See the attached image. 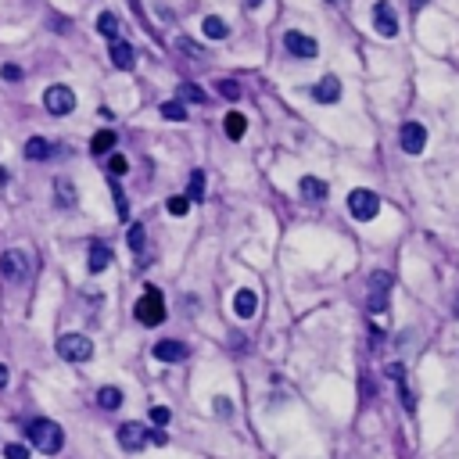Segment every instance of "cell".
<instances>
[{
  "label": "cell",
  "instance_id": "6da1fadb",
  "mask_svg": "<svg viewBox=\"0 0 459 459\" xmlns=\"http://www.w3.org/2000/svg\"><path fill=\"white\" fill-rule=\"evenodd\" d=\"M29 441H33V448H40L43 455H54V452H61V445H65V431H61L54 420H33L29 423Z\"/></svg>",
  "mask_w": 459,
  "mask_h": 459
},
{
  "label": "cell",
  "instance_id": "7a4b0ae2",
  "mask_svg": "<svg viewBox=\"0 0 459 459\" xmlns=\"http://www.w3.org/2000/svg\"><path fill=\"white\" fill-rule=\"evenodd\" d=\"M133 313H137V320H140L144 327H158V323L165 320V298H162V291H158V287H147Z\"/></svg>",
  "mask_w": 459,
  "mask_h": 459
},
{
  "label": "cell",
  "instance_id": "3957f363",
  "mask_svg": "<svg viewBox=\"0 0 459 459\" xmlns=\"http://www.w3.org/2000/svg\"><path fill=\"white\" fill-rule=\"evenodd\" d=\"M57 355L65 362H86L94 355V341L86 338V334H61L57 338Z\"/></svg>",
  "mask_w": 459,
  "mask_h": 459
},
{
  "label": "cell",
  "instance_id": "277c9868",
  "mask_svg": "<svg viewBox=\"0 0 459 459\" xmlns=\"http://www.w3.org/2000/svg\"><path fill=\"white\" fill-rule=\"evenodd\" d=\"M348 212H352V219H359V223H370V219H377V212H381V198L374 194V191H352L348 194Z\"/></svg>",
  "mask_w": 459,
  "mask_h": 459
},
{
  "label": "cell",
  "instance_id": "5b68a950",
  "mask_svg": "<svg viewBox=\"0 0 459 459\" xmlns=\"http://www.w3.org/2000/svg\"><path fill=\"white\" fill-rule=\"evenodd\" d=\"M388 301H391V273L377 269L374 277H370V294H366V309H370V313H384V309H388Z\"/></svg>",
  "mask_w": 459,
  "mask_h": 459
},
{
  "label": "cell",
  "instance_id": "8992f818",
  "mask_svg": "<svg viewBox=\"0 0 459 459\" xmlns=\"http://www.w3.org/2000/svg\"><path fill=\"white\" fill-rule=\"evenodd\" d=\"M43 108L50 111V115H72V108H76V94H72V86H47L43 90Z\"/></svg>",
  "mask_w": 459,
  "mask_h": 459
},
{
  "label": "cell",
  "instance_id": "52a82bcc",
  "mask_svg": "<svg viewBox=\"0 0 459 459\" xmlns=\"http://www.w3.org/2000/svg\"><path fill=\"white\" fill-rule=\"evenodd\" d=\"M0 273H4V280H11V284L29 280V259H25V252L8 248L4 255H0Z\"/></svg>",
  "mask_w": 459,
  "mask_h": 459
},
{
  "label": "cell",
  "instance_id": "ba28073f",
  "mask_svg": "<svg viewBox=\"0 0 459 459\" xmlns=\"http://www.w3.org/2000/svg\"><path fill=\"white\" fill-rule=\"evenodd\" d=\"M284 47H287V54H294V57H301V61H313V57L320 54V43H316L313 36L298 33V29H287V33H284Z\"/></svg>",
  "mask_w": 459,
  "mask_h": 459
},
{
  "label": "cell",
  "instance_id": "9c48e42d",
  "mask_svg": "<svg viewBox=\"0 0 459 459\" xmlns=\"http://www.w3.org/2000/svg\"><path fill=\"white\" fill-rule=\"evenodd\" d=\"M118 445L126 448V452H140L151 445V431L144 423H122L118 427Z\"/></svg>",
  "mask_w": 459,
  "mask_h": 459
},
{
  "label": "cell",
  "instance_id": "30bf717a",
  "mask_svg": "<svg viewBox=\"0 0 459 459\" xmlns=\"http://www.w3.org/2000/svg\"><path fill=\"white\" fill-rule=\"evenodd\" d=\"M298 194H301V201H305V205H323V201H327V194H330V187H327V183H323L320 176H301Z\"/></svg>",
  "mask_w": 459,
  "mask_h": 459
},
{
  "label": "cell",
  "instance_id": "8fae6325",
  "mask_svg": "<svg viewBox=\"0 0 459 459\" xmlns=\"http://www.w3.org/2000/svg\"><path fill=\"white\" fill-rule=\"evenodd\" d=\"M399 140H402L406 155H420V151L427 147V130L420 126V122H406L402 133H399Z\"/></svg>",
  "mask_w": 459,
  "mask_h": 459
},
{
  "label": "cell",
  "instance_id": "7c38bea8",
  "mask_svg": "<svg viewBox=\"0 0 459 459\" xmlns=\"http://www.w3.org/2000/svg\"><path fill=\"white\" fill-rule=\"evenodd\" d=\"M374 25L381 36H395L399 33V15H395V8L388 4V0H381V4L374 8Z\"/></svg>",
  "mask_w": 459,
  "mask_h": 459
},
{
  "label": "cell",
  "instance_id": "4fadbf2b",
  "mask_svg": "<svg viewBox=\"0 0 459 459\" xmlns=\"http://www.w3.org/2000/svg\"><path fill=\"white\" fill-rule=\"evenodd\" d=\"M388 377L399 384V399H402L406 413L413 416V413H416V402H413V391H409V384H406V366H402V362H391V366H388Z\"/></svg>",
  "mask_w": 459,
  "mask_h": 459
},
{
  "label": "cell",
  "instance_id": "5bb4252c",
  "mask_svg": "<svg viewBox=\"0 0 459 459\" xmlns=\"http://www.w3.org/2000/svg\"><path fill=\"white\" fill-rule=\"evenodd\" d=\"M108 57H111V65H115V69H122V72H130V69L137 65V50H133L126 40H115V43H111V50H108Z\"/></svg>",
  "mask_w": 459,
  "mask_h": 459
},
{
  "label": "cell",
  "instance_id": "9a60e30c",
  "mask_svg": "<svg viewBox=\"0 0 459 459\" xmlns=\"http://www.w3.org/2000/svg\"><path fill=\"white\" fill-rule=\"evenodd\" d=\"M155 359L158 362H179V359H187V345L176 341V338H165L155 345Z\"/></svg>",
  "mask_w": 459,
  "mask_h": 459
},
{
  "label": "cell",
  "instance_id": "2e32d148",
  "mask_svg": "<svg viewBox=\"0 0 459 459\" xmlns=\"http://www.w3.org/2000/svg\"><path fill=\"white\" fill-rule=\"evenodd\" d=\"M255 309H259V294H255L252 287H240L237 298H233V313H237L240 320H252Z\"/></svg>",
  "mask_w": 459,
  "mask_h": 459
},
{
  "label": "cell",
  "instance_id": "e0dca14e",
  "mask_svg": "<svg viewBox=\"0 0 459 459\" xmlns=\"http://www.w3.org/2000/svg\"><path fill=\"white\" fill-rule=\"evenodd\" d=\"M313 97L320 101V104H334L341 97V83L334 79V76H323L320 83H316V90H313Z\"/></svg>",
  "mask_w": 459,
  "mask_h": 459
},
{
  "label": "cell",
  "instance_id": "ac0fdd59",
  "mask_svg": "<svg viewBox=\"0 0 459 459\" xmlns=\"http://www.w3.org/2000/svg\"><path fill=\"white\" fill-rule=\"evenodd\" d=\"M54 155V144L47 140V137H33L25 144V158L29 162H43V158H50Z\"/></svg>",
  "mask_w": 459,
  "mask_h": 459
},
{
  "label": "cell",
  "instance_id": "d6986e66",
  "mask_svg": "<svg viewBox=\"0 0 459 459\" xmlns=\"http://www.w3.org/2000/svg\"><path fill=\"white\" fill-rule=\"evenodd\" d=\"M90 273H101V269H108L111 266V248L108 244H90Z\"/></svg>",
  "mask_w": 459,
  "mask_h": 459
},
{
  "label": "cell",
  "instance_id": "ffe728a7",
  "mask_svg": "<svg viewBox=\"0 0 459 459\" xmlns=\"http://www.w3.org/2000/svg\"><path fill=\"white\" fill-rule=\"evenodd\" d=\"M115 133L111 130H101L94 140H90V155H94V158H101V155H111V151H115Z\"/></svg>",
  "mask_w": 459,
  "mask_h": 459
},
{
  "label": "cell",
  "instance_id": "44dd1931",
  "mask_svg": "<svg viewBox=\"0 0 459 459\" xmlns=\"http://www.w3.org/2000/svg\"><path fill=\"white\" fill-rule=\"evenodd\" d=\"M118 29H122V25H118V18H115L111 11H101V15H97V33H101L104 40L115 43V40H118Z\"/></svg>",
  "mask_w": 459,
  "mask_h": 459
},
{
  "label": "cell",
  "instance_id": "7402d4cb",
  "mask_svg": "<svg viewBox=\"0 0 459 459\" xmlns=\"http://www.w3.org/2000/svg\"><path fill=\"white\" fill-rule=\"evenodd\" d=\"M223 130H226V137H230V140H240V137H244V130H248V118H244L240 111H230V115H226V122H223Z\"/></svg>",
  "mask_w": 459,
  "mask_h": 459
},
{
  "label": "cell",
  "instance_id": "603a6c76",
  "mask_svg": "<svg viewBox=\"0 0 459 459\" xmlns=\"http://www.w3.org/2000/svg\"><path fill=\"white\" fill-rule=\"evenodd\" d=\"M201 29H205V36H208V40H226V36H230L226 22H223V18H216V15H208Z\"/></svg>",
  "mask_w": 459,
  "mask_h": 459
},
{
  "label": "cell",
  "instance_id": "cb8c5ba5",
  "mask_svg": "<svg viewBox=\"0 0 459 459\" xmlns=\"http://www.w3.org/2000/svg\"><path fill=\"white\" fill-rule=\"evenodd\" d=\"M54 191H57V205H61V208H72V205H76V198H79V194H76V187H72V183H69L65 176H61V179L54 183Z\"/></svg>",
  "mask_w": 459,
  "mask_h": 459
},
{
  "label": "cell",
  "instance_id": "d4e9b609",
  "mask_svg": "<svg viewBox=\"0 0 459 459\" xmlns=\"http://www.w3.org/2000/svg\"><path fill=\"white\" fill-rule=\"evenodd\" d=\"M126 244L140 255V266H147V262H144V244H147V237H144V226H140V223H133V226L126 230Z\"/></svg>",
  "mask_w": 459,
  "mask_h": 459
},
{
  "label": "cell",
  "instance_id": "484cf974",
  "mask_svg": "<svg viewBox=\"0 0 459 459\" xmlns=\"http://www.w3.org/2000/svg\"><path fill=\"white\" fill-rule=\"evenodd\" d=\"M97 406L101 409H118L122 406V391L118 388H101L97 391Z\"/></svg>",
  "mask_w": 459,
  "mask_h": 459
},
{
  "label": "cell",
  "instance_id": "4316f807",
  "mask_svg": "<svg viewBox=\"0 0 459 459\" xmlns=\"http://www.w3.org/2000/svg\"><path fill=\"white\" fill-rule=\"evenodd\" d=\"M201 198H205V172L194 169V172H191V187H187V201L194 205V201H201Z\"/></svg>",
  "mask_w": 459,
  "mask_h": 459
},
{
  "label": "cell",
  "instance_id": "83f0119b",
  "mask_svg": "<svg viewBox=\"0 0 459 459\" xmlns=\"http://www.w3.org/2000/svg\"><path fill=\"white\" fill-rule=\"evenodd\" d=\"M183 101H187V104H208V97L201 94L194 83H183V86H179V104H183Z\"/></svg>",
  "mask_w": 459,
  "mask_h": 459
},
{
  "label": "cell",
  "instance_id": "f1b7e54d",
  "mask_svg": "<svg viewBox=\"0 0 459 459\" xmlns=\"http://www.w3.org/2000/svg\"><path fill=\"white\" fill-rule=\"evenodd\" d=\"M158 111H162V115H165L169 122H183V118H187V108H183L179 101H165V104H162Z\"/></svg>",
  "mask_w": 459,
  "mask_h": 459
},
{
  "label": "cell",
  "instance_id": "f546056e",
  "mask_svg": "<svg viewBox=\"0 0 459 459\" xmlns=\"http://www.w3.org/2000/svg\"><path fill=\"white\" fill-rule=\"evenodd\" d=\"M111 194H115V208H118V219L126 223V219H130V205H126V194L118 191V179H111Z\"/></svg>",
  "mask_w": 459,
  "mask_h": 459
},
{
  "label": "cell",
  "instance_id": "4dcf8cb0",
  "mask_svg": "<svg viewBox=\"0 0 459 459\" xmlns=\"http://www.w3.org/2000/svg\"><path fill=\"white\" fill-rule=\"evenodd\" d=\"M126 169H130V162L122 158V155H108V176H111V179L126 176Z\"/></svg>",
  "mask_w": 459,
  "mask_h": 459
},
{
  "label": "cell",
  "instance_id": "1f68e13d",
  "mask_svg": "<svg viewBox=\"0 0 459 459\" xmlns=\"http://www.w3.org/2000/svg\"><path fill=\"white\" fill-rule=\"evenodd\" d=\"M169 216H187V208H191V201L183 198V194H176V198H169Z\"/></svg>",
  "mask_w": 459,
  "mask_h": 459
},
{
  "label": "cell",
  "instance_id": "d6a6232c",
  "mask_svg": "<svg viewBox=\"0 0 459 459\" xmlns=\"http://www.w3.org/2000/svg\"><path fill=\"white\" fill-rule=\"evenodd\" d=\"M176 47H179L183 54H191L194 61H201V57H205V50H201V47L194 43V40H187V36H179V40H176Z\"/></svg>",
  "mask_w": 459,
  "mask_h": 459
},
{
  "label": "cell",
  "instance_id": "836d02e7",
  "mask_svg": "<svg viewBox=\"0 0 459 459\" xmlns=\"http://www.w3.org/2000/svg\"><path fill=\"white\" fill-rule=\"evenodd\" d=\"M219 94H223L226 101H237V97H240V86H237L233 79H223V83H219Z\"/></svg>",
  "mask_w": 459,
  "mask_h": 459
},
{
  "label": "cell",
  "instance_id": "e575fe53",
  "mask_svg": "<svg viewBox=\"0 0 459 459\" xmlns=\"http://www.w3.org/2000/svg\"><path fill=\"white\" fill-rule=\"evenodd\" d=\"M151 423L165 427V423H169V409H165V406H151Z\"/></svg>",
  "mask_w": 459,
  "mask_h": 459
},
{
  "label": "cell",
  "instance_id": "d590c367",
  "mask_svg": "<svg viewBox=\"0 0 459 459\" xmlns=\"http://www.w3.org/2000/svg\"><path fill=\"white\" fill-rule=\"evenodd\" d=\"M4 459H29V448L15 441V445H8V448H4Z\"/></svg>",
  "mask_w": 459,
  "mask_h": 459
},
{
  "label": "cell",
  "instance_id": "8d00e7d4",
  "mask_svg": "<svg viewBox=\"0 0 459 459\" xmlns=\"http://www.w3.org/2000/svg\"><path fill=\"white\" fill-rule=\"evenodd\" d=\"M0 76H4L8 83H18V79H22V69H18V65H4V69H0Z\"/></svg>",
  "mask_w": 459,
  "mask_h": 459
},
{
  "label": "cell",
  "instance_id": "74e56055",
  "mask_svg": "<svg viewBox=\"0 0 459 459\" xmlns=\"http://www.w3.org/2000/svg\"><path fill=\"white\" fill-rule=\"evenodd\" d=\"M151 445H165V434L162 431H151Z\"/></svg>",
  "mask_w": 459,
  "mask_h": 459
},
{
  "label": "cell",
  "instance_id": "f35d334b",
  "mask_svg": "<svg viewBox=\"0 0 459 459\" xmlns=\"http://www.w3.org/2000/svg\"><path fill=\"white\" fill-rule=\"evenodd\" d=\"M0 388H8V366L0 362Z\"/></svg>",
  "mask_w": 459,
  "mask_h": 459
},
{
  "label": "cell",
  "instance_id": "ab89813d",
  "mask_svg": "<svg viewBox=\"0 0 459 459\" xmlns=\"http://www.w3.org/2000/svg\"><path fill=\"white\" fill-rule=\"evenodd\" d=\"M409 4H413V11H420V8H427V4H431V0H409Z\"/></svg>",
  "mask_w": 459,
  "mask_h": 459
},
{
  "label": "cell",
  "instance_id": "60d3db41",
  "mask_svg": "<svg viewBox=\"0 0 459 459\" xmlns=\"http://www.w3.org/2000/svg\"><path fill=\"white\" fill-rule=\"evenodd\" d=\"M248 4H252V8H262V0H248Z\"/></svg>",
  "mask_w": 459,
  "mask_h": 459
},
{
  "label": "cell",
  "instance_id": "b9f144b4",
  "mask_svg": "<svg viewBox=\"0 0 459 459\" xmlns=\"http://www.w3.org/2000/svg\"><path fill=\"white\" fill-rule=\"evenodd\" d=\"M0 183H4V169H0Z\"/></svg>",
  "mask_w": 459,
  "mask_h": 459
},
{
  "label": "cell",
  "instance_id": "7bdbcfd3",
  "mask_svg": "<svg viewBox=\"0 0 459 459\" xmlns=\"http://www.w3.org/2000/svg\"><path fill=\"white\" fill-rule=\"evenodd\" d=\"M334 4H341V0H334Z\"/></svg>",
  "mask_w": 459,
  "mask_h": 459
}]
</instances>
